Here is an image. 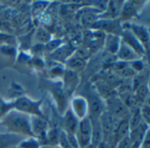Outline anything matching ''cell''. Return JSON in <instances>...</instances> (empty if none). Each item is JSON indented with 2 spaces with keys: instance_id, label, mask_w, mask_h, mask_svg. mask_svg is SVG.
Wrapping results in <instances>:
<instances>
[{
  "instance_id": "obj_1",
  "label": "cell",
  "mask_w": 150,
  "mask_h": 148,
  "mask_svg": "<svg viewBox=\"0 0 150 148\" xmlns=\"http://www.w3.org/2000/svg\"><path fill=\"white\" fill-rule=\"evenodd\" d=\"M0 124L8 131V133L21 137H33L30 127V117L14 109L10 110L2 117Z\"/></svg>"
},
{
  "instance_id": "obj_2",
  "label": "cell",
  "mask_w": 150,
  "mask_h": 148,
  "mask_svg": "<svg viewBox=\"0 0 150 148\" xmlns=\"http://www.w3.org/2000/svg\"><path fill=\"white\" fill-rule=\"evenodd\" d=\"M43 100L35 101L25 95H21L11 101L12 109L27 115L29 117H39L47 119L45 114L41 110Z\"/></svg>"
},
{
  "instance_id": "obj_3",
  "label": "cell",
  "mask_w": 150,
  "mask_h": 148,
  "mask_svg": "<svg viewBox=\"0 0 150 148\" xmlns=\"http://www.w3.org/2000/svg\"><path fill=\"white\" fill-rule=\"evenodd\" d=\"M47 89L53 97L60 115L62 116L69 109V96L64 91L62 82L50 80L47 84Z\"/></svg>"
},
{
  "instance_id": "obj_4",
  "label": "cell",
  "mask_w": 150,
  "mask_h": 148,
  "mask_svg": "<svg viewBox=\"0 0 150 148\" xmlns=\"http://www.w3.org/2000/svg\"><path fill=\"white\" fill-rule=\"evenodd\" d=\"M88 105V117L91 118H99L105 111V102L98 95L92 86L88 89L87 95L83 96Z\"/></svg>"
},
{
  "instance_id": "obj_5",
  "label": "cell",
  "mask_w": 150,
  "mask_h": 148,
  "mask_svg": "<svg viewBox=\"0 0 150 148\" xmlns=\"http://www.w3.org/2000/svg\"><path fill=\"white\" fill-rule=\"evenodd\" d=\"M105 111L109 112L115 119L119 121L128 120L130 117V112L118 95L105 101Z\"/></svg>"
},
{
  "instance_id": "obj_6",
  "label": "cell",
  "mask_w": 150,
  "mask_h": 148,
  "mask_svg": "<svg viewBox=\"0 0 150 148\" xmlns=\"http://www.w3.org/2000/svg\"><path fill=\"white\" fill-rule=\"evenodd\" d=\"M122 26L128 28L133 33V34L135 36V38L138 40V41L143 47L146 54L149 56V28L145 26H142V25H138V24L131 23V22H125L122 24Z\"/></svg>"
},
{
  "instance_id": "obj_7",
  "label": "cell",
  "mask_w": 150,
  "mask_h": 148,
  "mask_svg": "<svg viewBox=\"0 0 150 148\" xmlns=\"http://www.w3.org/2000/svg\"><path fill=\"white\" fill-rule=\"evenodd\" d=\"M145 4H147L146 1H124L119 19L123 24L125 21L136 18Z\"/></svg>"
},
{
  "instance_id": "obj_8",
  "label": "cell",
  "mask_w": 150,
  "mask_h": 148,
  "mask_svg": "<svg viewBox=\"0 0 150 148\" xmlns=\"http://www.w3.org/2000/svg\"><path fill=\"white\" fill-rule=\"evenodd\" d=\"M91 122L89 117H86L79 121L75 135L77 139L80 147H83L91 144Z\"/></svg>"
},
{
  "instance_id": "obj_9",
  "label": "cell",
  "mask_w": 150,
  "mask_h": 148,
  "mask_svg": "<svg viewBox=\"0 0 150 148\" xmlns=\"http://www.w3.org/2000/svg\"><path fill=\"white\" fill-rule=\"evenodd\" d=\"M93 29L106 32V34L120 35L122 32V23L119 19H98L91 26Z\"/></svg>"
},
{
  "instance_id": "obj_10",
  "label": "cell",
  "mask_w": 150,
  "mask_h": 148,
  "mask_svg": "<svg viewBox=\"0 0 150 148\" xmlns=\"http://www.w3.org/2000/svg\"><path fill=\"white\" fill-rule=\"evenodd\" d=\"M99 121L103 132V141L108 143L112 136L117 124L119 123V120L115 119L109 112L105 111L99 117Z\"/></svg>"
},
{
  "instance_id": "obj_11",
  "label": "cell",
  "mask_w": 150,
  "mask_h": 148,
  "mask_svg": "<svg viewBox=\"0 0 150 148\" xmlns=\"http://www.w3.org/2000/svg\"><path fill=\"white\" fill-rule=\"evenodd\" d=\"M120 36V40L124 43H126L128 47H130L134 52H136L140 57L142 58L148 57V55L146 54L143 47L141 45V43L138 41V40L135 38V36L128 28L122 26V32Z\"/></svg>"
},
{
  "instance_id": "obj_12",
  "label": "cell",
  "mask_w": 150,
  "mask_h": 148,
  "mask_svg": "<svg viewBox=\"0 0 150 148\" xmlns=\"http://www.w3.org/2000/svg\"><path fill=\"white\" fill-rule=\"evenodd\" d=\"M92 87L104 102L117 95L116 89L101 79H95L92 83Z\"/></svg>"
},
{
  "instance_id": "obj_13",
  "label": "cell",
  "mask_w": 150,
  "mask_h": 148,
  "mask_svg": "<svg viewBox=\"0 0 150 148\" xmlns=\"http://www.w3.org/2000/svg\"><path fill=\"white\" fill-rule=\"evenodd\" d=\"M62 77H63V82L62 84L63 89L68 94V96H70L72 94H74V92L76 90V88L79 86L80 79H79L78 73L72 71L70 70L65 69Z\"/></svg>"
},
{
  "instance_id": "obj_14",
  "label": "cell",
  "mask_w": 150,
  "mask_h": 148,
  "mask_svg": "<svg viewBox=\"0 0 150 148\" xmlns=\"http://www.w3.org/2000/svg\"><path fill=\"white\" fill-rule=\"evenodd\" d=\"M69 109L78 120H82L88 117V105L83 96L73 97Z\"/></svg>"
},
{
  "instance_id": "obj_15",
  "label": "cell",
  "mask_w": 150,
  "mask_h": 148,
  "mask_svg": "<svg viewBox=\"0 0 150 148\" xmlns=\"http://www.w3.org/2000/svg\"><path fill=\"white\" fill-rule=\"evenodd\" d=\"M76 52L75 48L70 44H62L59 48H57L54 51L50 53V58L52 61L65 64V62Z\"/></svg>"
},
{
  "instance_id": "obj_16",
  "label": "cell",
  "mask_w": 150,
  "mask_h": 148,
  "mask_svg": "<svg viewBox=\"0 0 150 148\" xmlns=\"http://www.w3.org/2000/svg\"><path fill=\"white\" fill-rule=\"evenodd\" d=\"M149 131V124L144 122H142L138 127L130 130L128 137L131 140L133 148H140L145 135Z\"/></svg>"
},
{
  "instance_id": "obj_17",
  "label": "cell",
  "mask_w": 150,
  "mask_h": 148,
  "mask_svg": "<svg viewBox=\"0 0 150 148\" xmlns=\"http://www.w3.org/2000/svg\"><path fill=\"white\" fill-rule=\"evenodd\" d=\"M30 127L33 137L38 139L47 132L49 124L47 119L39 117H30Z\"/></svg>"
},
{
  "instance_id": "obj_18",
  "label": "cell",
  "mask_w": 150,
  "mask_h": 148,
  "mask_svg": "<svg viewBox=\"0 0 150 148\" xmlns=\"http://www.w3.org/2000/svg\"><path fill=\"white\" fill-rule=\"evenodd\" d=\"M124 1H108L106 9L98 15V19H116L120 18Z\"/></svg>"
},
{
  "instance_id": "obj_19",
  "label": "cell",
  "mask_w": 150,
  "mask_h": 148,
  "mask_svg": "<svg viewBox=\"0 0 150 148\" xmlns=\"http://www.w3.org/2000/svg\"><path fill=\"white\" fill-rule=\"evenodd\" d=\"M62 131L67 134H76L79 121L69 108L62 115Z\"/></svg>"
},
{
  "instance_id": "obj_20",
  "label": "cell",
  "mask_w": 150,
  "mask_h": 148,
  "mask_svg": "<svg viewBox=\"0 0 150 148\" xmlns=\"http://www.w3.org/2000/svg\"><path fill=\"white\" fill-rule=\"evenodd\" d=\"M115 56H116V58L118 61H121V62H125V63H131L134 60L142 58L137 55L136 52H134L130 47H128L122 41H120V48Z\"/></svg>"
},
{
  "instance_id": "obj_21",
  "label": "cell",
  "mask_w": 150,
  "mask_h": 148,
  "mask_svg": "<svg viewBox=\"0 0 150 148\" xmlns=\"http://www.w3.org/2000/svg\"><path fill=\"white\" fill-rule=\"evenodd\" d=\"M65 68L68 70H70L72 71H75L76 73H79L82 71L85 66H86V62L83 56L80 55H77L76 52L65 62Z\"/></svg>"
},
{
  "instance_id": "obj_22",
  "label": "cell",
  "mask_w": 150,
  "mask_h": 148,
  "mask_svg": "<svg viewBox=\"0 0 150 148\" xmlns=\"http://www.w3.org/2000/svg\"><path fill=\"white\" fill-rule=\"evenodd\" d=\"M91 145L94 147H98V144H100L103 141V132L100 125L99 118H91Z\"/></svg>"
},
{
  "instance_id": "obj_23",
  "label": "cell",
  "mask_w": 150,
  "mask_h": 148,
  "mask_svg": "<svg viewBox=\"0 0 150 148\" xmlns=\"http://www.w3.org/2000/svg\"><path fill=\"white\" fill-rule=\"evenodd\" d=\"M120 36L115 34H106L105 40V48L107 53L113 56L116 55L120 45Z\"/></svg>"
},
{
  "instance_id": "obj_24",
  "label": "cell",
  "mask_w": 150,
  "mask_h": 148,
  "mask_svg": "<svg viewBox=\"0 0 150 148\" xmlns=\"http://www.w3.org/2000/svg\"><path fill=\"white\" fill-rule=\"evenodd\" d=\"M23 140V137L11 134V133H0V148H9L18 145Z\"/></svg>"
},
{
  "instance_id": "obj_25",
  "label": "cell",
  "mask_w": 150,
  "mask_h": 148,
  "mask_svg": "<svg viewBox=\"0 0 150 148\" xmlns=\"http://www.w3.org/2000/svg\"><path fill=\"white\" fill-rule=\"evenodd\" d=\"M134 94L135 98L137 99V101L140 102L141 105L149 102L150 91L149 84H144V85L140 86L138 88H136L134 91Z\"/></svg>"
},
{
  "instance_id": "obj_26",
  "label": "cell",
  "mask_w": 150,
  "mask_h": 148,
  "mask_svg": "<svg viewBox=\"0 0 150 148\" xmlns=\"http://www.w3.org/2000/svg\"><path fill=\"white\" fill-rule=\"evenodd\" d=\"M99 12H93L92 11H84L80 19V21L82 25L85 27H91L93 24L98 19V15Z\"/></svg>"
},
{
  "instance_id": "obj_27",
  "label": "cell",
  "mask_w": 150,
  "mask_h": 148,
  "mask_svg": "<svg viewBox=\"0 0 150 148\" xmlns=\"http://www.w3.org/2000/svg\"><path fill=\"white\" fill-rule=\"evenodd\" d=\"M60 130L57 129H48L46 132V146L51 147L58 146Z\"/></svg>"
},
{
  "instance_id": "obj_28",
  "label": "cell",
  "mask_w": 150,
  "mask_h": 148,
  "mask_svg": "<svg viewBox=\"0 0 150 148\" xmlns=\"http://www.w3.org/2000/svg\"><path fill=\"white\" fill-rule=\"evenodd\" d=\"M142 122H143V120L142 118L140 109L130 114V117L128 118V124H129L130 130H133V129L138 127Z\"/></svg>"
},
{
  "instance_id": "obj_29",
  "label": "cell",
  "mask_w": 150,
  "mask_h": 148,
  "mask_svg": "<svg viewBox=\"0 0 150 148\" xmlns=\"http://www.w3.org/2000/svg\"><path fill=\"white\" fill-rule=\"evenodd\" d=\"M16 38L11 34L5 32H0V46L3 45H10L16 46Z\"/></svg>"
},
{
  "instance_id": "obj_30",
  "label": "cell",
  "mask_w": 150,
  "mask_h": 148,
  "mask_svg": "<svg viewBox=\"0 0 150 148\" xmlns=\"http://www.w3.org/2000/svg\"><path fill=\"white\" fill-rule=\"evenodd\" d=\"M20 148H40V145L36 138L29 137V139H23L18 145Z\"/></svg>"
},
{
  "instance_id": "obj_31",
  "label": "cell",
  "mask_w": 150,
  "mask_h": 148,
  "mask_svg": "<svg viewBox=\"0 0 150 148\" xmlns=\"http://www.w3.org/2000/svg\"><path fill=\"white\" fill-rule=\"evenodd\" d=\"M11 109H12L11 101L7 102L0 97V120Z\"/></svg>"
},
{
  "instance_id": "obj_32",
  "label": "cell",
  "mask_w": 150,
  "mask_h": 148,
  "mask_svg": "<svg viewBox=\"0 0 150 148\" xmlns=\"http://www.w3.org/2000/svg\"><path fill=\"white\" fill-rule=\"evenodd\" d=\"M140 113L142 116V118L143 120L144 123L149 124L150 121V107L149 102L148 103H144L141 106L140 108Z\"/></svg>"
},
{
  "instance_id": "obj_33",
  "label": "cell",
  "mask_w": 150,
  "mask_h": 148,
  "mask_svg": "<svg viewBox=\"0 0 150 148\" xmlns=\"http://www.w3.org/2000/svg\"><path fill=\"white\" fill-rule=\"evenodd\" d=\"M66 136H67V140H68L69 147L80 148L79 144H78V141H77V139H76L75 134H67L66 133Z\"/></svg>"
},
{
  "instance_id": "obj_34",
  "label": "cell",
  "mask_w": 150,
  "mask_h": 148,
  "mask_svg": "<svg viewBox=\"0 0 150 148\" xmlns=\"http://www.w3.org/2000/svg\"><path fill=\"white\" fill-rule=\"evenodd\" d=\"M114 148H133L132 147V143L131 140L129 139V137H126L124 139H122L121 140H120Z\"/></svg>"
},
{
  "instance_id": "obj_35",
  "label": "cell",
  "mask_w": 150,
  "mask_h": 148,
  "mask_svg": "<svg viewBox=\"0 0 150 148\" xmlns=\"http://www.w3.org/2000/svg\"><path fill=\"white\" fill-rule=\"evenodd\" d=\"M140 148H150V130L145 135Z\"/></svg>"
},
{
  "instance_id": "obj_36",
  "label": "cell",
  "mask_w": 150,
  "mask_h": 148,
  "mask_svg": "<svg viewBox=\"0 0 150 148\" xmlns=\"http://www.w3.org/2000/svg\"><path fill=\"white\" fill-rule=\"evenodd\" d=\"M80 148H96V147H94L93 145H89V146H86V147H80Z\"/></svg>"
},
{
  "instance_id": "obj_37",
  "label": "cell",
  "mask_w": 150,
  "mask_h": 148,
  "mask_svg": "<svg viewBox=\"0 0 150 148\" xmlns=\"http://www.w3.org/2000/svg\"><path fill=\"white\" fill-rule=\"evenodd\" d=\"M9 148H20V147L17 145V146H13V147H9Z\"/></svg>"
}]
</instances>
